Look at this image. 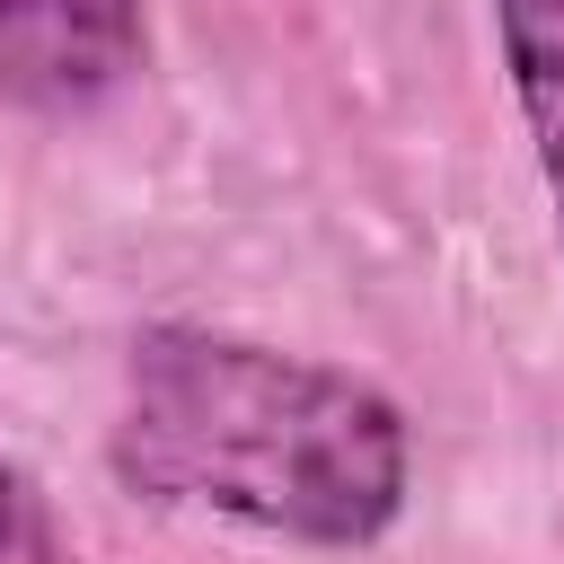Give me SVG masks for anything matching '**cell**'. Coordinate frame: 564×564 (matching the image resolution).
Returning <instances> with one entry per match:
<instances>
[{"instance_id":"6da1fadb","label":"cell","mask_w":564,"mask_h":564,"mask_svg":"<svg viewBox=\"0 0 564 564\" xmlns=\"http://www.w3.org/2000/svg\"><path fill=\"white\" fill-rule=\"evenodd\" d=\"M123 494L352 555L397 529L414 432L388 388L220 326H141L106 432Z\"/></svg>"},{"instance_id":"7a4b0ae2","label":"cell","mask_w":564,"mask_h":564,"mask_svg":"<svg viewBox=\"0 0 564 564\" xmlns=\"http://www.w3.org/2000/svg\"><path fill=\"white\" fill-rule=\"evenodd\" d=\"M150 53L141 0H0V97L26 115L106 106Z\"/></svg>"},{"instance_id":"3957f363","label":"cell","mask_w":564,"mask_h":564,"mask_svg":"<svg viewBox=\"0 0 564 564\" xmlns=\"http://www.w3.org/2000/svg\"><path fill=\"white\" fill-rule=\"evenodd\" d=\"M485 9H494V44H502V70L555 203V238H564V0H485Z\"/></svg>"},{"instance_id":"277c9868","label":"cell","mask_w":564,"mask_h":564,"mask_svg":"<svg viewBox=\"0 0 564 564\" xmlns=\"http://www.w3.org/2000/svg\"><path fill=\"white\" fill-rule=\"evenodd\" d=\"M0 564H79L53 494L26 467H9V458H0Z\"/></svg>"}]
</instances>
